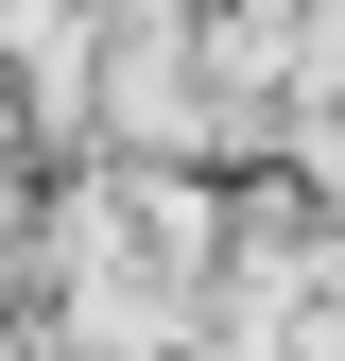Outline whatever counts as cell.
<instances>
[{
    "label": "cell",
    "mask_w": 345,
    "mask_h": 361,
    "mask_svg": "<svg viewBox=\"0 0 345 361\" xmlns=\"http://www.w3.org/2000/svg\"><path fill=\"white\" fill-rule=\"evenodd\" d=\"M0 207H18V138H0Z\"/></svg>",
    "instance_id": "cell-1"
}]
</instances>
